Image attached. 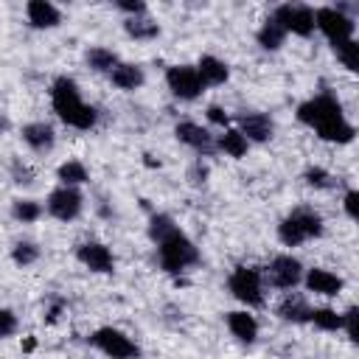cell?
<instances>
[{"label": "cell", "instance_id": "cell-1", "mask_svg": "<svg viewBox=\"0 0 359 359\" xmlns=\"http://www.w3.org/2000/svg\"><path fill=\"white\" fill-rule=\"evenodd\" d=\"M297 121L303 126L314 129L317 137L328 140V143L345 146V143H353V137H356V126L345 118L339 98L331 93H317V95L306 98L297 107Z\"/></svg>", "mask_w": 359, "mask_h": 359}, {"label": "cell", "instance_id": "cell-2", "mask_svg": "<svg viewBox=\"0 0 359 359\" xmlns=\"http://www.w3.org/2000/svg\"><path fill=\"white\" fill-rule=\"evenodd\" d=\"M50 104H53V112L59 115V121L73 129L87 132L98 123V109L81 98V90L70 76H59L50 84Z\"/></svg>", "mask_w": 359, "mask_h": 359}, {"label": "cell", "instance_id": "cell-3", "mask_svg": "<svg viewBox=\"0 0 359 359\" xmlns=\"http://www.w3.org/2000/svg\"><path fill=\"white\" fill-rule=\"evenodd\" d=\"M157 264L163 272L168 275H180L188 266L199 264V247L177 227L171 236H165L163 241H157Z\"/></svg>", "mask_w": 359, "mask_h": 359}, {"label": "cell", "instance_id": "cell-4", "mask_svg": "<svg viewBox=\"0 0 359 359\" xmlns=\"http://www.w3.org/2000/svg\"><path fill=\"white\" fill-rule=\"evenodd\" d=\"M227 292L244 303L247 309H261L266 303L264 292H266V283H264V272L258 266H236L227 278Z\"/></svg>", "mask_w": 359, "mask_h": 359}, {"label": "cell", "instance_id": "cell-5", "mask_svg": "<svg viewBox=\"0 0 359 359\" xmlns=\"http://www.w3.org/2000/svg\"><path fill=\"white\" fill-rule=\"evenodd\" d=\"M314 28L331 45H337V42L353 39V34H356V17H351V14H345V11L334 8V6H323V8L314 11Z\"/></svg>", "mask_w": 359, "mask_h": 359}, {"label": "cell", "instance_id": "cell-6", "mask_svg": "<svg viewBox=\"0 0 359 359\" xmlns=\"http://www.w3.org/2000/svg\"><path fill=\"white\" fill-rule=\"evenodd\" d=\"M272 20L286 31V34H294L300 39H309L317 28H314V8L306 6V3H297V0H289L283 6L275 8Z\"/></svg>", "mask_w": 359, "mask_h": 359}, {"label": "cell", "instance_id": "cell-7", "mask_svg": "<svg viewBox=\"0 0 359 359\" xmlns=\"http://www.w3.org/2000/svg\"><path fill=\"white\" fill-rule=\"evenodd\" d=\"M90 345L98 348L104 356H112V359H132V356H140V345L123 334L121 328H112V325H101L93 331L90 337Z\"/></svg>", "mask_w": 359, "mask_h": 359}, {"label": "cell", "instance_id": "cell-8", "mask_svg": "<svg viewBox=\"0 0 359 359\" xmlns=\"http://www.w3.org/2000/svg\"><path fill=\"white\" fill-rule=\"evenodd\" d=\"M45 210L48 216H53L56 222H73L81 216L84 210V194L79 191V185H62L53 188L45 199Z\"/></svg>", "mask_w": 359, "mask_h": 359}, {"label": "cell", "instance_id": "cell-9", "mask_svg": "<svg viewBox=\"0 0 359 359\" xmlns=\"http://www.w3.org/2000/svg\"><path fill=\"white\" fill-rule=\"evenodd\" d=\"M165 87L180 101H196L205 93V81L199 79L194 65H171L165 70Z\"/></svg>", "mask_w": 359, "mask_h": 359}, {"label": "cell", "instance_id": "cell-10", "mask_svg": "<svg viewBox=\"0 0 359 359\" xmlns=\"http://www.w3.org/2000/svg\"><path fill=\"white\" fill-rule=\"evenodd\" d=\"M261 272H264V283L280 292H289L303 280V264L294 255H275L269 266Z\"/></svg>", "mask_w": 359, "mask_h": 359}, {"label": "cell", "instance_id": "cell-11", "mask_svg": "<svg viewBox=\"0 0 359 359\" xmlns=\"http://www.w3.org/2000/svg\"><path fill=\"white\" fill-rule=\"evenodd\" d=\"M174 135H177V140L182 146L194 149L199 157H210L213 151H219L216 149V135H210V129H205V126H199L194 121H180L174 126Z\"/></svg>", "mask_w": 359, "mask_h": 359}, {"label": "cell", "instance_id": "cell-12", "mask_svg": "<svg viewBox=\"0 0 359 359\" xmlns=\"http://www.w3.org/2000/svg\"><path fill=\"white\" fill-rule=\"evenodd\" d=\"M76 258L90 272H98V275H112L115 272L112 250L107 244H101V241H84V244H79L76 247Z\"/></svg>", "mask_w": 359, "mask_h": 359}, {"label": "cell", "instance_id": "cell-13", "mask_svg": "<svg viewBox=\"0 0 359 359\" xmlns=\"http://www.w3.org/2000/svg\"><path fill=\"white\" fill-rule=\"evenodd\" d=\"M300 283H303L309 292L320 294V297H337V294L345 289V280H342L337 272L325 269V266L303 269V280H300Z\"/></svg>", "mask_w": 359, "mask_h": 359}, {"label": "cell", "instance_id": "cell-14", "mask_svg": "<svg viewBox=\"0 0 359 359\" xmlns=\"http://www.w3.org/2000/svg\"><path fill=\"white\" fill-rule=\"evenodd\" d=\"M238 129L250 143H266L275 135V121L266 112H241Z\"/></svg>", "mask_w": 359, "mask_h": 359}, {"label": "cell", "instance_id": "cell-15", "mask_svg": "<svg viewBox=\"0 0 359 359\" xmlns=\"http://www.w3.org/2000/svg\"><path fill=\"white\" fill-rule=\"evenodd\" d=\"M20 135H22V143H25L31 151H36V154H48V151H53V146H56V132H53V126L45 123V121H31V123H25Z\"/></svg>", "mask_w": 359, "mask_h": 359}, {"label": "cell", "instance_id": "cell-16", "mask_svg": "<svg viewBox=\"0 0 359 359\" xmlns=\"http://www.w3.org/2000/svg\"><path fill=\"white\" fill-rule=\"evenodd\" d=\"M25 17L39 31H50L62 25V11L53 6V0H25Z\"/></svg>", "mask_w": 359, "mask_h": 359}, {"label": "cell", "instance_id": "cell-17", "mask_svg": "<svg viewBox=\"0 0 359 359\" xmlns=\"http://www.w3.org/2000/svg\"><path fill=\"white\" fill-rule=\"evenodd\" d=\"M309 314H311V306L306 303L303 294H297V292H292V289H289V292L278 300V306H275V317L283 320V323L303 325V323H309Z\"/></svg>", "mask_w": 359, "mask_h": 359}, {"label": "cell", "instance_id": "cell-18", "mask_svg": "<svg viewBox=\"0 0 359 359\" xmlns=\"http://www.w3.org/2000/svg\"><path fill=\"white\" fill-rule=\"evenodd\" d=\"M224 323H227V331H230V334H233L238 342L252 345V342L258 339V320H255V314H250V309H236V311H227Z\"/></svg>", "mask_w": 359, "mask_h": 359}, {"label": "cell", "instance_id": "cell-19", "mask_svg": "<svg viewBox=\"0 0 359 359\" xmlns=\"http://www.w3.org/2000/svg\"><path fill=\"white\" fill-rule=\"evenodd\" d=\"M107 76H109L112 87H118V90H123V93H132V90H137V87H143V81H146L143 67H140V65H132V62H118Z\"/></svg>", "mask_w": 359, "mask_h": 359}, {"label": "cell", "instance_id": "cell-20", "mask_svg": "<svg viewBox=\"0 0 359 359\" xmlns=\"http://www.w3.org/2000/svg\"><path fill=\"white\" fill-rule=\"evenodd\" d=\"M194 67H196L199 79L205 81V87H219V84H224V81L230 79V67H227V62H222V59L213 56V53L199 56V62H196Z\"/></svg>", "mask_w": 359, "mask_h": 359}, {"label": "cell", "instance_id": "cell-21", "mask_svg": "<svg viewBox=\"0 0 359 359\" xmlns=\"http://www.w3.org/2000/svg\"><path fill=\"white\" fill-rule=\"evenodd\" d=\"M216 149H219V151H224L227 157L241 160V157L250 151V140L241 135V129H238V126H224V132L216 137Z\"/></svg>", "mask_w": 359, "mask_h": 359}, {"label": "cell", "instance_id": "cell-22", "mask_svg": "<svg viewBox=\"0 0 359 359\" xmlns=\"http://www.w3.org/2000/svg\"><path fill=\"white\" fill-rule=\"evenodd\" d=\"M123 31H126V36L140 39V42L160 36V25H157L151 17H146V14H129V17L123 20Z\"/></svg>", "mask_w": 359, "mask_h": 359}, {"label": "cell", "instance_id": "cell-23", "mask_svg": "<svg viewBox=\"0 0 359 359\" xmlns=\"http://www.w3.org/2000/svg\"><path fill=\"white\" fill-rule=\"evenodd\" d=\"M309 323L317 328V331H325V334H337L342 331V314L331 306H314L311 314H309Z\"/></svg>", "mask_w": 359, "mask_h": 359}, {"label": "cell", "instance_id": "cell-24", "mask_svg": "<svg viewBox=\"0 0 359 359\" xmlns=\"http://www.w3.org/2000/svg\"><path fill=\"white\" fill-rule=\"evenodd\" d=\"M289 216L300 224V230L306 233V238H320V236L325 233V222H323V216H320L317 210H311V208H294Z\"/></svg>", "mask_w": 359, "mask_h": 359}, {"label": "cell", "instance_id": "cell-25", "mask_svg": "<svg viewBox=\"0 0 359 359\" xmlns=\"http://www.w3.org/2000/svg\"><path fill=\"white\" fill-rule=\"evenodd\" d=\"M255 39H258V45H261L264 50H280L283 42H286V31L269 17V20H264V25L255 31Z\"/></svg>", "mask_w": 359, "mask_h": 359}, {"label": "cell", "instance_id": "cell-26", "mask_svg": "<svg viewBox=\"0 0 359 359\" xmlns=\"http://www.w3.org/2000/svg\"><path fill=\"white\" fill-rule=\"evenodd\" d=\"M84 62H87L95 73H109L121 59H118L115 50H109V48H104V45H93V48L84 53Z\"/></svg>", "mask_w": 359, "mask_h": 359}, {"label": "cell", "instance_id": "cell-27", "mask_svg": "<svg viewBox=\"0 0 359 359\" xmlns=\"http://www.w3.org/2000/svg\"><path fill=\"white\" fill-rule=\"evenodd\" d=\"M56 180L62 185H84L90 180V171L81 160H65L59 168H56Z\"/></svg>", "mask_w": 359, "mask_h": 359}, {"label": "cell", "instance_id": "cell-28", "mask_svg": "<svg viewBox=\"0 0 359 359\" xmlns=\"http://www.w3.org/2000/svg\"><path fill=\"white\" fill-rule=\"evenodd\" d=\"M278 241H280L283 247H300V244H306L309 238H306V233L300 230V224H297L292 216H283V219L278 222Z\"/></svg>", "mask_w": 359, "mask_h": 359}, {"label": "cell", "instance_id": "cell-29", "mask_svg": "<svg viewBox=\"0 0 359 359\" xmlns=\"http://www.w3.org/2000/svg\"><path fill=\"white\" fill-rule=\"evenodd\" d=\"M42 213H45V208H42L36 199H14V202H11V216H14L17 222H22V224L36 222Z\"/></svg>", "mask_w": 359, "mask_h": 359}, {"label": "cell", "instance_id": "cell-30", "mask_svg": "<svg viewBox=\"0 0 359 359\" xmlns=\"http://www.w3.org/2000/svg\"><path fill=\"white\" fill-rule=\"evenodd\" d=\"M334 53H337L339 65H342L348 73H356V70H359V45H356V39L337 42V45H334Z\"/></svg>", "mask_w": 359, "mask_h": 359}, {"label": "cell", "instance_id": "cell-31", "mask_svg": "<svg viewBox=\"0 0 359 359\" xmlns=\"http://www.w3.org/2000/svg\"><path fill=\"white\" fill-rule=\"evenodd\" d=\"M174 230H177V224H174V219L168 213H151V219H149V238L154 244L163 241L165 236H171Z\"/></svg>", "mask_w": 359, "mask_h": 359}, {"label": "cell", "instance_id": "cell-32", "mask_svg": "<svg viewBox=\"0 0 359 359\" xmlns=\"http://www.w3.org/2000/svg\"><path fill=\"white\" fill-rule=\"evenodd\" d=\"M303 180H306L309 188H317V191H325V188L334 185V174L325 171L323 165H309V168L303 171Z\"/></svg>", "mask_w": 359, "mask_h": 359}, {"label": "cell", "instance_id": "cell-33", "mask_svg": "<svg viewBox=\"0 0 359 359\" xmlns=\"http://www.w3.org/2000/svg\"><path fill=\"white\" fill-rule=\"evenodd\" d=\"M36 258H39V247H36L34 241H17V244L11 247V261H14L17 266H31Z\"/></svg>", "mask_w": 359, "mask_h": 359}, {"label": "cell", "instance_id": "cell-34", "mask_svg": "<svg viewBox=\"0 0 359 359\" xmlns=\"http://www.w3.org/2000/svg\"><path fill=\"white\" fill-rule=\"evenodd\" d=\"M342 331L348 334V339L353 345H359V309L356 306H348L342 311Z\"/></svg>", "mask_w": 359, "mask_h": 359}, {"label": "cell", "instance_id": "cell-35", "mask_svg": "<svg viewBox=\"0 0 359 359\" xmlns=\"http://www.w3.org/2000/svg\"><path fill=\"white\" fill-rule=\"evenodd\" d=\"M17 328H20L17 314H14L11 309H3V306H0V339L14 337V334H17Z\"/></svg>", "mask_w": 359, "mask_h": 359}, {"label": "cell", "instance_id": "cell-36", "mask_svg": "<svg viewBox=\"0 0 359 359\" xmlns=\"http://www.w3.org/2000/svg\"><path fill=\"white\" fill-rule=\"evenodd\" d=\"M342 208H345V216H348L351 222H356V216H359V191H356V188H348V191H345Z\"/></svg>", "mask_w": 359, "mask_h": 359}, {"label": "cell", "instance_id": "cell-37", "mask_svg": "<svg viewBox=\"0 0 359 359\" xmlns=\"http://www.w3.org/2000/svg\"><path fill=\"white\" fill-rule=\"evenodd\" d=\"M11 177H14L17 185H31V182H34V171H31L22 160H14V163H11Z\"/></svg>", "mask_w": 359, "mask_h": 359}, {"label": "cell", "instance_id": "cell-38", "mask_svg": "<svg viewBox=\"0 0 359 359\" xmlns=\"http://www.w3.org/2000/svg\"><path fill=\"white\" fill-rule=\"evenodd\" d=\"M115 8H121L126 17L129 14H146V0H112Z\"/></svg>", "mask_w": 359, "mask_h": 359}, {"label": "cell", "instance_id": "cell-39", "mask_svg": "<svg viewBox=\"0 0 359 359\" xmlns=\"http://www.w3.org/2000/svg\"><path fill=\"white\" fill-rule=\"evenodd\" d=\"M208 121H210L213 126H222V129H224V126H230V115H227L222 107H216V104H210V107H208Z\"/></svg>", "mask_w": 359, "mask_h": 359}, {"label": "cell", "instance_id": "cell-40", "mask_svg": "<svg viewBox=\"0 0 359 359\" xmlns=\"http://www.w3.org/2000/svg\"><path fill=\"white\" fill-rule=\"evenodd\" d=\"M188 180H191L194 185H205V180H208V165H202V160H196V163L191 165V171H188Z\"/></svg>", "mask_w": 359, "mask_h": 359}, {"label": "cell", "instance_id": "cell-41", "mask_svg": "<svg viewBox=\"0 0 359 359\" xmlns=\"http://www.w3.org/2000/svg\"><path fill=\"white\" fill-rule=\"evenodd\" d=\"M334 8H339V11L351 14V17H356V0H337V6H334Z\"/></svg>", "mask_w": 359, "mask_h": 359}, {"label": "cell", "instance_id": "cell-42", "mask_svg": "<svg viewBox=\"0 0 359 359\" xmlns=\"http://www.w3.org/2000/svg\"><path fill=\"white\" fill-rule=\"evenodd\" d=\"M6 129H8V121H6V115H3V112H0V135H3V132H6Z\"/></svg>", "mask_w": 359, "mask_h": 359}]
</instances>
